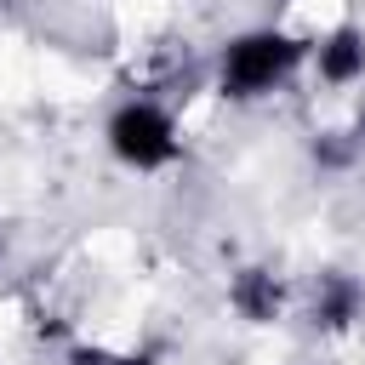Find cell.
Returning a JSON list of instances; mask_svg holds the SVG:
<instances>
[{
	"label": "cell",
	"instance_id": "1",
	"mask_svg": "<svg viewBox=\"0 0 365 365\" xmlns=\"http://www.w3.org/2000/svg\"><path fill=\"white\" fill-rule=\"evenodd\" d=\"M297 63V46L285 40V34H245L234 51H228V91L234 97H251V91H262V86H274L285 68Z\"/></svg>",
	"mask_w": 365,
	"mask_h": 365
},
{
	"label": "cell",
	"instance_id": "2",
	"mask_svg": "<svg viewBox=\"0 0 365 365\" xmlns=\"http://www.w3.org/2000/svg\"><path fill=\"white\" fill-rule=\"evenodd\" d=\"M114 148L131 165H160V160H171V125L154 108H125L114 120Z\"/></svg>",
	"mask_w": 365,
	"mask_h": 365
},
{
	"label": "cell",
	"instance_id": "3",
	"mask_svg": "<svg viewBox=\"0 0 365 365\" xmlns=\"http://www.w3.org/2000/svg\"><path fill=\"white\" fill-rule=\"evenodd\" d=\"M359 68H365V46H359V34L342 29V34L325 46V74H331V80H354Z\"/></svg>",
	"mask_w": 365,
	"mask_h": 365
},
{
	"label": "cell",
	"instance_id": "4",
	"mask_svg": "<svg viewBox=\"0 0 365 365\" xmlns=\"http://www.w3.org/2000/svg\"><path fill=\"white\" fill-rule=\"evenodd\" d=\"M234 297H240V308H245L251 319H268V314H274V302H279V291H274V285H268L262 274H245Z\"/></svg>",
	"mask_w": 365,
	"mask_h": 365
}]
</instances>
